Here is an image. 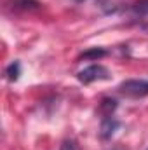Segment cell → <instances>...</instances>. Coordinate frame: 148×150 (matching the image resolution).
Instances as JSON below:
<instances>
[{
  "mask_svg": "<svg viewBox=\"0 0 148 150\" xmlns=\"http://www.w3.org/2000/svg\"><path fill=\"white\" fill-rule=\"evenodd\" d=\"M115 108H117V101L115 100H110V98H105L103 101H101V112L105 117H108L111 113L115 112Z\"/></svg>",
  "mask_w": 148,
  "mask_h": 150,
  "instance_id": "7",
  "label": "cell"
},
{
  "mask_svg": "<svg viewBox=\"0 0 148 150\" xmlns=\"http://www.w3.org/2000/svg\"><path fill=\"white\" fill-rule=\"evenodd\" d=\"M103 56H106V51H105V49H101V47H92V49L85 51V52L80 56V59H99V58H103Z\"/></svg>",
  "mask_w": 148,
  "mask_h": 150,
  "instance_id": "5",
  "label": "cell"
},
{
  "mask_svg": "<svg viewBox=\"0 0 148 150\" xmlns=\"http://www.w3.org/2000/svg\"><path fill=\"white\" fill-rule=\"evenodd\" d=\"M59 150H80V147H78V143H77L75 140H65V142L61 143Z\"/></svg>",
  "mask_w": 148,
  "mask_h": 150,
  "instance_id": "9",
  "label": "cell"
},
{
  "mask_svg": "<svg viewBox=\"0 0 148 150\" xmlns=\"http://www.w3.org/2000/svg\"><path fill=\"white\" fill-rule=\"evenodd\" d=\"M118 126H120V122L113 117V115H108V117H103V120H101V138L103 140H108L113 136V133L118 129Z\"/></svg>",
  "mask_w": 148,
  "mask_h": 150,
  "instance_id": "3",
  "label": "cell"
},
{
  "mask_svg": "<svg viewBox=\"0 0 148 150\" xmlns=\"http://www.w3.org/2000/svg\"><path fill=\"white\" fill-rule=\"evenodd\" d=\"M77 79L82 84H91V82H96V80H106V79H110V72L103 65H91V67L84 68L82 72H78Z\"/></svg>",
  "mask_w": 148,
  "mask_h": 150,
  "instance_id": "2",
  "label": "cell"
},
{
  "mask_svg": "<svg viewBox=\"0 0 148 150\" xmlns=\"http://www.w3.org/2000/svg\"><path fill=\"white\" fill-rule=\"evenodd\" d=\"M5 75H7V79L9 80H18L19 79V75H21V65H19V61H12L7 68H5Z\"/></svg>",
  "mask_w": 148,
  "mask_h": 150,
  "instance_id": "4",
  "label": "cell"
},
{
  "mask_svg": "<svg viewBox=\"0 0 148 150\" xmlns=\"http://www.w3.org/2000/svg\"><path fill=\"white\" fill-rule=\"evenodd\" d=\"M132 11H134L136 14H140V16L148 14V0H140V2H136V5L132 7Z\"/></svg>",
  "mask_w": 148,
  "mask_h": 150,
  "instance_id": "8",
  "label": "cell"
},
{
  "mask_svg": "<svg viewBox=\"0 0 148 150\" xmlns=\"http://www.w3.org/2000/svg\"><path fill=\"white\" fill-rule=\"evenodd\" d=\"M118 91L124 96H129V98H143V96H148V80H143V79L125 80V82H122L118 86Z\"/></svg>",
  "mask_w": 148,
  "mask_h": 150,
  "instance_id": "1",
  "label": "cell"
},
{
  "mask_svg": "<svg viewBox=\"0 0 148 150\" xmlns=\"http://www.w3.org/2000/svg\"><path fill=\"white\" fill-rule=\"evenodd\" d=\"M14 5L16 9H23V11H33V9H38L37 0H14Z\"/></svg>",
  "mask_w": 148,
  "mask_h": 150,
  "instance_id": "6",
  "label": "cell"
},
{
  "mask_svg": "<svg viewBox=\"0 0 148 150\" xmlns=\"http://www.w3.org/2000/svg\"><path fill=\"white\" fill-rule=\"evenodd\" d=\"M115 150H118V149H115Z\"/></svg>",
  "mask_w": 148,
  "mask_h": 150,
  "instance_id": "11",
  "label": "cell"
},
{
  "mask_svg": "<svg viewBox=\"0 0 148 150\" xmlns=\"http://www.w3.org/2000/svg\"><path fill=\"white\" fill-rule=\"evenodd\" d=\"M73 2H78V4H80V2H85V0H73Z\"/></svg>",
  "mask_w": 148,
  "mask_h": 150,
  "instance_id": "10",
  "label": "cell"
}]
</instances>
